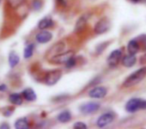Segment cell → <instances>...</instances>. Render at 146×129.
I'll list each match as a JSON object with an SVG mask.
<instances>
[{"label":"cell","mask_w":146,"mask_h":129,"mask_svg":"<svg viewBox=\"0 0 146 129\" xmlns=\"http://www.w3.org/2000/svg\"><path fill=\"white\" fill-rule=\"evenodd\" d=\"M145 76H146V67H142V68L136 70L135 72H133L132 74H130L126 78V80L123 83V86L124 87L133 86V85L139 83Z\"/></svg>","instance_id":"6da1fadb"},{"label":"cell","mask_w":146,"mask_h":129,"mask_svg":"<svg viewBox=\"0 0 146 129\" xmlns=\"http://www.w3.org/2000/svg\"><path fill=\"white\" fill-rule=\"evenodd\" d=\"M51 38H52V33L49 32V31H41L36 35V40L39 43H42V44L49 42Z\"/></svg>","instance_id":"30bf717a"},{"label":"cell","mask_w":146,"mask_h":129,"mask_svg":"<svg viewBox=\"0 0 146 129\" xmlns=\"http://www.w3.org/2000/svg\"><path fill=\"white\" fill-rule=\"evenodd\" d=\"M58 1H59L60 3H63V2H64V0H58Z\"/></svg>","instance_id":"f1b7e54d"},{"label":"cell","mask_w":146,"mask_h":129,"mask_svg":"<svg viewBox=\"0 0 146 129\" xmlns=\"http://www.w3.org/2000/svg\"><path fill=\"white\" fill-rule=\"evenodd\" d=\"M40 7H41L40 0H34V1H33V8H34L35 10H38Z\"/></svg>","instance_id":"cb8c5ba5"},{"label":"cell","mask_w":146,"mask_h":129,"mask_svg":"<svg viewBox=\"0 0 146 129\" xmlns=\"http://www.w3.org/2000/svg\"><path fill=\"white\" fill-rule=\"evenodd\" d=\"M136 62V57L134 54H128L123 57L122 59V64L125 67H132Z\"/></svg>","instance_id":"7c38bea8"},{"label":"cell","mask_w":146,"mask_h":129,"mask_svg":"<svg viewBox=\"0 0 146 129\" xmlns=\"http://www.w3.org/2000/svg\"><path fill=\"white\" fill-rule=\"evenodd\" d=\"M131 2H134V3H137V2H139L140 0H130Z\"/></svg>","instance_id":"83f0119b"},{"label":"cell","mask_w":146,"mask_h":129,"mask_svg":"<svg viewBox=\"0 0 146 129\" xmlns=\"http://www.w3.org/2000/svg\"><path fill=\"white\" fill-rule=\"evenodd\" d=\"M74 128L75 129H86L87 126H86V124L83 122H76L75 124H74Z\"/></svg>","instance_id":"603a6c76"},{"label":"cell","mask_w":146,"mask_h":129,"mask_svg":"<svg viewBox=\"0 0 146 129\" xmlns=\"http://www.w3.org/2000/svg\"><path fill=\"white\" fill-rule=\"evenodd\" d=\"M33 51H34V44H28L24 49V58L28 59L32 56Z\"/></svg>","instance_id":"ffe728a7"},{"label":"cell","mask_w":146,"mask_h":129,"mask_svg":"<svg viewBox=\"0 0 146 129\" xmlns=\"http://www.w3.org/2000/svg\"><path fill=\"white\" fill-rule=\"evenodd\" d=\"M106 94H107V89L102 86H96L89 91V96L92 98H103Z\"/></svg>","instance_id":"52a82bcc"},{"label":"cell","mask_w":146,"mask_h":129,"mask_svg":"<svg viewBox=\"0 0 146 129\" xmlns=\"http://www.w3.org/2000/svg\"><path fill=\"white\" fill-rule=\"evenodd\" d=\"M76 64V60L75 58H74V56H72L71 58H69L68 60L66 61V63H65V65H66L67 68H71V67L75 66Z\"/></svg>","instance_id":"7402d4cb"},{"label":"cell","mask_w":146,"mask_h":129,"mask_svg":"<svg viewBox=\"0 0 146 129\" xmlns=\"http://www.w3.org/2000/svg\"><path fill=\"white\" fill-rule=\"evenodd\" d=\"M62 73L60 70H53L48 72L44 77V81L47 85H54L60 80Z\"/></svg>","instance_id":"3957f363"},{"label":"cell","mask_w":146,"mask_h":129,"mask_svg":"<svg viewBox=\"0 0 146 129\" xmlns=\"http://www.w3.org/2000/svg\"><path fill=\"white\" fill-rule=\"evenodd\" d=\"M53 25V20L50 17H45V18L41 19L38 22V27L40 29H46L48 27L52 26Z\"/></svg>","instance_id":"9a60e30c"},{"label":"cell","mask_w":146,"mask_h":129,"mask_svg":"<svg viewBox=\"0 0 146 129\" xmlns=\"http://www.w3.org/2000/svg\"><path fill=\"white\" fill-rule=\"evenodd\" d=\"M14 126H15V128H17V129H28L29 122L26 118H20L15 122Z\"/></svg>","instance_id":"e0dca14e"},{"label":"cell","mask_w":146,"mask_h":129,"mask_svg":"<svg viewBox=\"0 0 146 129\" xmlns=\"http://www.w3.org/2000/svg\"><path fill=\"white\" fill-rule=\"evenodd\" d=\"M100 108V104L96 102H89L85 103L82 106H80V110L85 114H90V113H94Z\"/></svg>","instance_id":"9c48e42d"},{"label":"cell","mask_w":146,"mask_h":129,"mask_svg":"<svg viewBox=\"0 0 146 129\" xmlns=\"http://www.w3.org/2000/svg\"><path fill=\"white\" fill-rule=\"evenodd\" d=\"M125 109L127 112L133 113L140 109H146V100L140 98H132L126 103Z\"/></svg>","instance_id":"7a4b0ae2"},{"label":"cell","mask_w":146,"mask_h":129,"mask_svg":"<svg viewBox=\"0 0 146 129\" xmlns=\"http://www.w3.org/2000/svg\"><path fill=\"white\" fill-rule=\"evenodd\" d=\"M22 97L25 98V100H27V101H34V100H36V93L33 91V89L26 88L25 90H23Z\"/></svg>","instance_id":"4fadbf2b"},{"label":"cell","mask_w":146,"mask_h":129,"mask_svg":"<svg viewBox=\"0 0 146 129\" xmlns=\"http://www.w3.org/2000/svg\"><path fill=\"white\" fill-rule=\"evenodd\" d=\"M0 3H1V0H0Z\"/></svg>","instance_id":"f546056e"},{"label":"cell","mask_w":146,"mask_h":129,"mask_svg":"<svg viewBox=\"0 0 146 129\" xmlns=\"http://www.w3.org/2000/svg\"><path fill=\"white\" fill-rule=\"evenodd\" d=\"M8 60H9V64H10V66L12 67V68H13V67H15L19 63L18 54H16L15 52H11L10 54H9Z\"/></svg>","instance_id":"d6986e66"},{"label":"cell","mask_w":146,"mask_h":129,"mask_svg":"<svg viewBox=\"0 0 146 129\" xmlns=\"http://www.w3.org/2000/svg\"><path fill=\"white\" fill-rule=\"evenodd\" d=\"M122 55V50L121 49H116V50L112 51L110 53V55L107 58V63L109 64V66H116L119 63L120 59H121Z\"/></svg>","instance_id":"5b68a950"},{"label":"cell","mask_w":146,"mask_h":129,"mask_svg":"<svg viewBox=\"0 0 146 129\" xmlns=\"http://www.w3.org/2000/svg\"><path fill=\"white\" fill-rule=\"evenodd\" d=\"M114 119V115L112 113H104L101 116L98 118L97 120V126L98 127H105L107 126L108 124L113 121Z\"/></svg>","instance_id":"ba28073f"},{"label":"cell","mask_w":146,"mask_h":129,"mask_svg":"<svg viewBox=\"0 0 146 129\" xmlns=\"http://www.w3.org/2000/svg\"><path fill=\"white\" fill-rule=\"evenodd\" d=\"M7 1H8V3L10 4V6L13 7V8H16V7L20 6V5L24 2V0H7Z\"/></svg>","instance_id":"44dd1931"},{"label":"cell","mask_w":146,"mask_h":129,"mask_svg":"<svg viewBox=\"0 0 146 129\" xmlns=\"http://www.w3.org/2000/svg\"><path fill=\"white\" fill-rule=\"evenodd\" d=\"M9 100L12 104L14 105H21L22 104V94H18V93H12L9 96Z\"/></svg>","instance_id":"2e32d148"},{"label":"cell","mask_w":146,"mask_h":129,"mask_svg":"<svg viewBox=\"0 0 146 129\" xmlns=\"http://www.w3.org/2000/svg\"><path fill=\"white\" fill-rule=\"evenodd\" d=\"M12 111H13V108H10L9 110H7L6 112L4 113V115H5V116H9V115L12 114Z\"/></svg>","instance_id":"d4e9b609"},{"label":"cell","mask_w":146,"mask_h":129,"mask_svg":"<svg viewBox=\"0 0 146 129\" xmlns=\"http://www.w3.org/2000/svg\"><path fill=\"white\" fill-rule=\"evenodd\" d=\"M87 18H88V16L83 15V16H81L79 19H78L77 22H76V25H75V32L79 33L85 28L86 23H87Z\"/></svg>","instance_id":"8fae6325"},{"label":"cell","mask_w":146,"mask_h":129,"mask_svg":"<svg viewBox=\"0 0 146 129\" xmlns=\"http://www.w3.org/2000/svg\"><path fill=\"white\" fill-rule=\"evenodd\" d=\"M73 55H74V53L72 51H67L65 53H59V54L55 55L54 57H52L51 61L54 63H58V64H63V63H66V61L69 58H71Z\"/></svg>","instance_id":"8992f818"},{"label":"cell","mask_w":146,"mask_h":129,"mask_svg":"<svg viewBox=\"0 0 146 129\" xmlns=\"http://www.w3.org/2000/svg\"><path fill=\"white\" fill-rule=\"evenodd\" d=\"M58 120L60 121L61 123L68 122V121L71 120V113L69 112L68 110L62 111V112L58 115Z\"/></svg>","instance_id":"ac0fdd59"},{"label":"cell","mask_w":146,"mask_h":129,"mask_svg":"<svg viewBox=\"0 0 146 129\" xmlns=\"http://www.w3.org/2000/svg\"><path fill=\"white\" fill-rule=\"evenodd\" d=\"M6 90V85L2 84V85H0V91H5Z\"/></svg>","instance_id":"484cf974"},{"label":"cell","mask_w":146,"mask_h":129,"mask_svg":"<svg viewBox=\"0 0 146 129\" xmlns=\"http://www.w3.org/2000/svg\"><path fill=\"white\" fill-rule=\"evenodd\" d=\"M0 127H1V128H9V125L8 124H5V123H4V124H2Z\"/></svg>","instance_id":"4316f807"},{"label":"cell","mask_w":146,"mask_h":129,"mask_svg":"<svg viewBox=\"0 0 146 129\" xmlns=\"http://www.w3.org/2000/svg\"><path fill=\"white\" fill-rule=\"evenodd\" d=\"M127 50L130 54H135V53H137V51L139 50V44H138L137 40L133 39V40L130 41L127 45Z\"/></svg>","instance_id":"5bb4252c"},{"label":"cell","mask_w":146,"mask_h":129,"mask_svg":"<svg viewBox=\"0 0 146 129\" xmlns=\"http://www.w3.org/2000/svg\"><path fill=\"white\" fill-rule=\"evenodd\" d=\"M110 28V22L107 18H102L96 23L95 27H94V31L97 34H101L104 33Z\"/></svg>","instance_id":"277c9868"}]
</instances>
